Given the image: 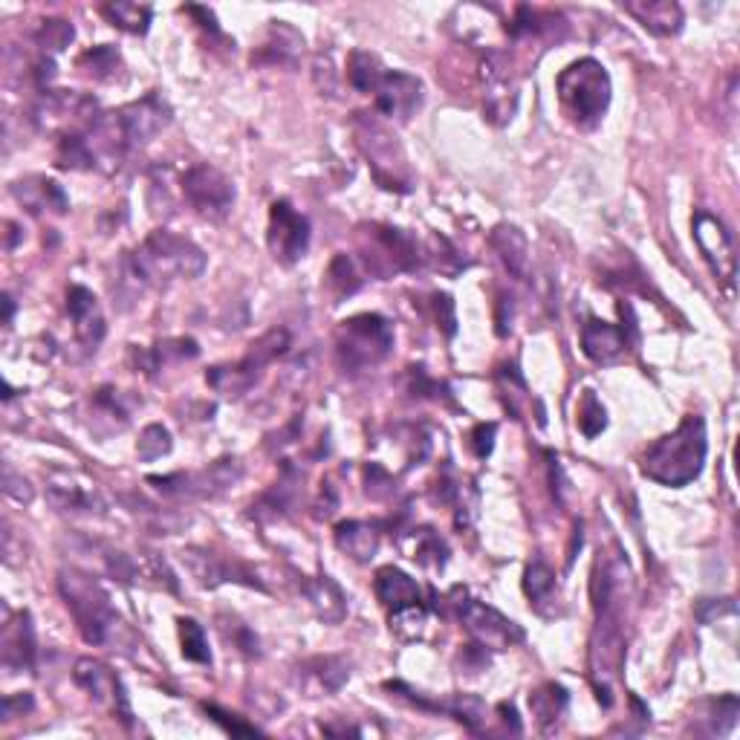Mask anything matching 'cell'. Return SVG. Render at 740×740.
<instances>
[{
    "mask_svg": "<svg viewBox=\"0 0 740 740\" xmlns=\"http://www.w3.org/2000/svg\"><path fill=\"white\" fill-rule=\"evenodd\" d=\"M58 590H62L64 604H67V611L76 619L78 634L85 636V642H90V645H107V648L133 656L128 651V645L137 648V634L130 631L122 613L110 604V596L105 593L99 581L87 576V572L62 570L58 572Z\"/></svg>",
    "mask_w": 740,
    "mask_h": 740,
    "instance_id": "obj_1",
    "label": "cell"
},
{
    "mask_svg": "<svg viewBox=\"0 0 740 740\" xmlns=\"http://www.w3.org/2000/svg\"><path fill=\"white\" fill-rule=\"evenodd\" d=\"M706 422L691 414L674 428L672 435L659 437L642 454V474L659 486H688L697 481L706 463Z\"/></svg>",
    "mask_w": 740,
    "mask_h": 740,
    "instance_id": "obj_2",
    "label": "cell"
},
{
    "mask_svg": "<svg viewBox=\"0 0 740 740\" xmlns=\"http://www.w3.org/2000/svg\"><path fill=\"white\" fill-rule=\"evenodd\" d=\"M130 267L142 283L194 281L206 269V253L189 237L157 229L130 255Z\"/></svg>",
    "mask_w": 740,
    "mask_h": 740,
    "instance_id": "obj_3",
    "label": "cell"
},
{
    "mask_svg": "<svg viewBox=\"0 0 740 740\" xmlns=\"http://www.w3.org/2000/svg\"><path fill=\"white\" fill-rule=\"evenodd\" d=\"M558 99L570 122L590 130L602 122L611 105V76L596 58H579L558 76Z\"/></svg>",
    "mask_w": 740,
    "mask_h": 740,
    "instance_id": "obj_4",
    "label": "cell"
},
{
    "mask_svg": "<svg viewBox=\"0 0 740 740\" xmlns=\"http://www.w3.org/2000/svg\"><path fill=\"white\" fill-rule=\"evenodd\" d=\"M353 128H356V142L367 157V165L374 171L376 183L382 189L408 194L411 191V169H408V160H405V151L397 137L376 116L367 114H356Z\"/></svg>",
    "mask_w": 740,
    "mask_h": 740,
    "instance_id": "obj_5",
    "label": "cell"
},
{
    "mask_svg": "<svg viewBox=\"0 0 740 740\" xmlns=\"http://www.w3.org/2000/svg\"><path fill=\"white\" fill-rule=\"evenodd\" d=\"M394 351V324L379 313H362L342 321L336 353L347 371H367Z\"/></svg>",
    "mask_w": 740,
    "mask_h": 740,
    "instance_id": "obj_6",
    "label": "cell"
},
{
    "mask_svg": "<svg viewBox=\"0 0 740 740\" xmlns=\"http://www.w3.org/2000/svg\"><path fill=\"white\" fill-rule=\"evenodd\" d=\"M290 351V333L283 328H272L267 330L258 342L249 344V351L240 362L235 365H223V367H212L206 374V382L212 385L217 394L223 397H244L246 390L253 388L255 382L260 379L264 374V367H269L276 360H281L283 353Z\"/></svg>",
    "mask_w": 740,
    "mask_h": 740,
    "instance_id": "obj_7",
    "label": "cell"
},
{
    "mask_svg": "<svg viewBox=\"0 0 740 740\" xmlns=\"http://www.w3.org/2000/svg\"><path fill=\"white\" fill-rule=\"evenodd\" d=\"M99 101L85 93H69V90H46L44 99L35 107V125L44 133L53 137H76V133H87L99 119Z\"/></svg>",
    "mask_w": 740,
    "mask_h": 740,
    "instance_id": "obj_8",
    "label": "cell"
},
{
    "mask_svg": "<svg viewBox=\"0 0 740 740\" xmlns=\"http://www.w3.org/2000/svg\"><path fill=\"white\" fill-rule=\"evenodd\" d=\"M365 235L371 240L365 249V264L374 276L388 278L397 272H417L426 260V253L408 232L394 226H367Z\"/></svg>",
    "mask_w": 740,
    "mask_h": 740,
    "instance_id": "obj_9",
    "label": "cell"
},
{
    "mask_svg": "<svg viewBox=\"0 0 740 740\" xmlns=\"http://www.w3.org/2000/svg\"><path fill=\"white\" fill-rule=\"evenodd\" d=\"M244 478V465L240 460L235 458H223L214 460L212 465L206 469H200V472H176V474H165V478H148L160 495L165 497H214L223 495V492H229L235 483H240Z\"/></svg>",
    "mask_w": 740,
    "mask_h": 740,
    "instance_id": "obj_10",
    "label": "cell"
},
{
    "mask_svg": "<svg viewBox=\"0 0 740 740\" xmlns=\"http://www.w3.org/2000/svg\"><path fill=\"white\" fill-rule=\"evenodd\" d=\"M180 189H183L185 203L208 221H223L235 206V183L208 162H197V165L185 169Z\"/></svg>",
    "mask_w": 740,
    "mask_h": 740,
    "instance_id": "obj_11",
    "label": "cell"
},
{
    "mask_svg": "<svg viewBox=\"0 0 740 740\" xmlns=\"http://www.w3.org/2000/svg\"><path fill=\"white\" fill-rule=\"evenodd\" d=\"M454 608H458V616L463 622L465 634L472 636L478 645H483V648L506 651L515 648L518 642H524V628L518 622H512L501 611H495L492 604H483L463 593L454 602Z\"/></svg>",
    "mask_w": 740,
    "mask_h": 740,
    "instance_id": "obj_12",
    "label": "cell"
},
{
    "mask_svg": "<svg viewBox=\"0 0 740 740\" xmlns=\"http://www.w3.org/2000/svg\"><path fill=\"white\" fill-rule=\"evenodd\" d=\"M73 679H76V686L85 688L90 700L99 709H105L110 718L122 720L125 726L133 723L128 691H125L122 679L110 665H105L101 659H93V656H82L76 668H73Z\"/></svg>",
    "mask_w": 740,
    "mask_h": 740,
    "instance_id": "obj_13",
    "label": "cell"
},
{
    "mask_svg": "<svg viewBox=\"0 0 740 740\" xmlns=\"http://www.w3.org/2000/svg\"><path fill=\"white\" fill-rule=\"evenodd\" d=\"M267 244L272 258L278 264H283V267L298 264L307 255V249H310V223L287 200H276L272 208H269Z\"/></svg>",
    "mask_w": 740,
    "mask_h": 740,
    "instance_id": "obj_14",
    "label": "cell"
},
{
    "mask_svg": "<svg viewBox=\"0 0 740 740\" xmlns=\"http://www.w3.org/2000/svg\"><path fill=\"white\" fill-rule=\"evenodd\" d=\"M695 240L700 246L703 258L715 272L726 292L734 290V246L732 235L726 232L723 221L709 212L695 214Z\"/></svg>",
    "mask_w": 740,
    "mask_h": 740,
    "instance_id": "obj_15",
    "label": "cell"
},
{
    "mask_svg": "<svg viewBox=\"0 0 740 740\" xmlns=\"http://www.w3.org/2000/svg\"><path fill=\"white\" fill-rule=\"evenodd\" d=\"M119 128H122L125 146L142 148L153 137H160L162 130L171 125V107L162 101L160 93H148L139 101H130L122 110H116Z\"/></svg>",
    "mask_w": 740,
    "mask_h": 740,
    "instance_id": "obj_16",
    "label": "cell"
},
{
    "mask_svg": "<svg viewBox=\"0 0 740 740\" xmlns=\"http://www.w3.org/2000/svg\"><path fill=\"white\" fill-rule=\"evenodd\" d=\"M376 110L385 119L408 122L422 105V82L417 76H408L403 69H385L379 82L374 85Z\"/></svg>",
    "mask_w": 740,
    "mask_h": 740,
    "instance_id": "obj_17",
    "label": "cell"
},
{
    "mask_svg": "<svg viewBox=\"0 0 740 740\" xmlns=\"http://www.w3.org/2000/svg\"><path fill=\"white\" fill-rule=\"evenodd\" d=\"M183 561L200 588H217V585H226V581H240V585H249V588H264L244 565H232V561L214 556V553L203 550V547H189V550H183Z\"/></svg>",
    "mask_w": 740,
    "mask_h": 740,
    "instance_id": "obj_18",
    "label": "cell"
},
{
    "mask_svg": "<svg viewBox=\"0 0 740 740\" xmlns=\"http://www.w3.org/2000/svg\"><path fill=\"white\" fill-rule=\"evenodd\" d=\"M67 313L69 321H73V330H76L78 342L85 344L87 351H96L107 333L99 298L93 296L87 287H82V283H73L67 290Z\"/></svg>",
    "mask_w": 740,
    "mask_h": 740,
    "instance_id": "obj_19",
    "label": "cell"
},
{
    "mask_svg": "<svg viewBox=\"0 0 740 740\" xmlns=\"http://www.w3.org/2000/svg\"><path fill=\"white\" fill-rule=\"evenodd\" d=\"M46 501L69 515H105L101 497L87 483H78L73 474H55L53 481L46 483Z\"/></svg>",
    "mask_w": 740,
    "mask_h": 740,
    "instance_id": "obj_20",
    "label": "cell"
},
{
    "mask_svg": "<svg viewBox=\"0 0 740 740\" xmlns=\"http://www.w3.org/2000/svg\"><path fill=\"white\" fill-rule=\"evenodd\" d=\"M628 347V333L625 328H616V324H608L602 319H588V324L581 328V351L585 356L599 365H608V362H616Z\"/></svg>",
    "mask_w": 740,
    "mask_h": 740,
    "instance_id": "obj_21",
    "label": "cell"
},
{
    "mask_svg": "<svg viewBox=\"0 0 740 740\" xmlns=\"http://www.w3.org/2000/svg\"><path fill=\"white\" fill-rule=\"evenodd\" d=\"M12 194L18 197L23 208L30 214H67L69 200L64 194V189L55 180H46V176H26V180H18L12 185Z\"/></svg>",
    "mask_w": 740,
    "mask_h": 740,
    "instance_id": "obj_22",
    "label": "cell"
},
{
    "mask_svg": "<svg viewBox=\"0 0 740 740\" xmlns=\"http://www.w3.org/2000/svg\"><path fill=\"white\" fill-rule=\"evenodd\" d=\"M625 12L659 39H672L683 30V9L674 0H631L625 3Z\"/></svg>",
    "mask_w": 740,
    "mask_h": 740,
    "instance_id": "obj_23",
    "label": "cell"
},
{
    "mask_svg": "<svg viewBox=\"0 0 740 740\" xmlns=\"http://www.w3.org/2000/svg\"><path fill=\"white\" fill-rule=\"evenodd\" d=\"M301 593L310 602L315 616L324 622V625H339L347 616V599H344L342 588L330 576H319V579H307L301 581Z\"/></svg>",
    "mask_w": 740,
    "mask_h": 740,
    "instance_id": "obj_24",
    "label": "cell"
},
{
    "mask_svg": "<svg viewBox=\"0 0 740 740\" xmlns=\"http://www.w3.org/2000/svg\"><path fill=\"white\" fill-rule=\"evenodd\" d=\"M374 590L376 599H379L388 611H397V608H408V604L422 602L420 585H417L408 572H403L394 565L379 567V570H376Z\"/></svg>",
    "mask_w": 740,
    "mask_h": 740,
    "instance_id": "obj_25",
    "label": "cell"
},
{
    "mask_svg": "<svg viewBox=\"0 0 740 740\" xmlns=\"http://www.w3.org/2000/svg\"><path fill=\"white\" fill-rule=\"evenodd\" d=\"M333 538H336V547L344 556H351L353 561L365 565L379 553L382 533L376 524H367V521H342Z\"/></svg>",
    "mask_w": 740,
    "mask_h": 740,
    "instance_id": "obj_26",
    "label": "cell"
},
{
    "mask_svg": "<svg viewBox=\"0 0 740 740\" xmlns=\"http://www.w3.org/2000/svg\"><path fill=\"white\" fill-rule=\"evenodd\" d=\"M35 628H32V616L26 611L18 616V625H12L3 636V665L7 668H18V672H35Z\"/></svg>",
    "mask_w": 740,
    "mask_h": 740,
    "instance_id": "obj_27",
    "label": "cell"
},
{
    "mask_svg": "<svg viewBox=\"0 0 740 740\" xmlns=\"http://www.w3.org/2000/svg\"><path fill=\"white\" fill-rule=\"evenodd\" d=\"M301 53H304V39L292 30L290 23L272 21V26L267 32V41L260 44L258 55H253V62L287 64V67H292Z\"/></svg>",
    "mask_w": 740,
    "mask_h": 740,
    "instance_id": "obj_28",
    "label": "cell"
},
{
    "mask_svg": "<svg viewBox=\"0 0 740 740\" xmlns=\"http://www.w3.org/2000/svg\"><path fill=\"white\" fill-rule=\"evenodd\" d=\"M197 353L200 347L194 339H165V342L153 344L151 351H139V347H133L130 356L137 360V367L142 374L153 376L157 371H162V367L174 365V362L197 360Z\"/></svg>",
    "mask_w": 740,
    "mask_h": 740,
    "instance_id": "obj_29",
    "label": "cell"
},
{
    "mask_svg": "<svg viewBox=\"0 0 740 740\" xmlns=\"http://www.w3.org/2000/svg\"><path fill=\"white\" fill-rule=\"evenodd\" d=\"M524 593H527L529 604L535 608V613L541 616H558L561 608H558V585H556V572L544 561H533L524 572Z\"/></svg>",
    "mask_w": 740,
    "mask_h": 740,
    "instance_id": "obj_30",
    "label": "cell"
},
{
    "mask_svg": "<svg viewBox=\"0 0 740 740\" xmlns=\"http://www.w3.org/2000/svg\"><path fill=\"white\" fill-rule=\"evenodd\" d=\"M489 240H492L495 253L501 255L504 267L510 269L512 276L515 278L527 276L529 249H527V237H524V232H521L518 226H506V223H501V226H495V232H492Z\"/></svg>",
    "mask_w": 740,
    "mask_h": 740,
    "instance_id": "obj_31",
    "label": "cell"
},
{
    "mask_svg": "<svg viewBox=\"0 0 740 740\" xmlns=\"http://www.w3.org/2000/svg\"><path fill=\"white\" fill-rule=\"evenodd\" d=\"M130 558H133V576H130V581H139V585H148V588L157 590H169V593H180L174 570H171L165 558H160L157 553H139V556Z\"/></svg>",
    "mask_w": 740,
    "mask_h": 740,
    "instance_id": "obj_32",
    "label": "cell"
},
{
    "mask_svg": "<svg viewBox=\"0 0 740 740\" xmlns=\"http://www.w3.org/2000/svg\"><path fill=\"white\" fill-rule=\"evenodd\" d=\"M567 703H570V695L558 683H544L541 688H535L533 695H529V709H533L541 729H550V726H556L558 720L565 718Z\"/></svg>",
    "mask_w": 740,
    "mask_h": 740,
    "instance_id": "obj_33",
    "label": "cell"
},
{
    "mask_svg": "<svg viewBox=\"0 0 740 740\" xmlns=\"http://www.w3.org/2000/svg\"><path fill=\"white\" fill-rule=\"evenodd\" d=\"M328 290L333 292L336 304H339V301H344V298H351L353 292L362 290V272H360V267H356V260H353L351 255L339 253L336 258L330 260Z\"/></svg>",
    "mask_w": 740,
    "mask_h": 740,
    "instance_id": "obj_34",
    "label": "cell"
},
{
    "mask_svg": "<svg viewBox=\"0 0 740 740\" xmlns=\"http://www.w3.org/2000/svg\"><path fill=\"white\" fill-rule=\"evenodd\" d=\"M78 69L85 76L96 78V82H114L119 76V69H122V55L116 53L110 44L93 46V50L78 55Z\"/></svg>",
    "mask_w": 740,
    "mask_h": 740,
    "instance_id": "obj_35",
    "label": "cell"
},
{
    "mask_svg": "<svg viewBox=\"0 0 740 740\" xmlns=\"http://www.w3.org/2000/svg\"><path fill=\"white\" fill-rule=\"evenodd\" d=\"M101 15L122 32H130V35H146L148 26H151V7L125 3V0L122 3H107V7H101Z\"/></svg>",
    "mask_w": 740,
    "mask_h": 740,
    "instance_id": "obj_36",
    "label": "cell"
},
{
    "mask_svg": "<svg viewBox=\"0 0 740 740\" xmlns=\"http://www.w3.org/2000/svg\"><path fill=\"white\" fill-rule=\"evenodd\" d=\"M411 558L417 565L428 567V570H443L446 558H449V547H446L443 538H440L431 527L417 529V533H414Z\"/></svg>",
    "mask_w": 740,
    "mask_h": 740,
    "instance_id": "obj_37",
    "label": "cell"
},
{
    "mask_svg": "<svg viewBox=\"0 0 740 740\" xmlns=\"http://www.w3.org/2000/svg\"><path fill=\"white\" fill-rule=\"evenodd\" d=\"M385 69L388 67H385L374 53L356 50V53L351 55V62H347V82H351L353 90L371 93Z\"/></svg>",
    "mask_w": 740,
    "mask_h": 740,
    "instance_id": "obj_38",
    "label": "cell"
},
{
    "mask_svg": "<svg viewBox=\"0 0 740 740\" xmlns=\"http://www.w3.org/2000/svg\"><path fill=\"white\" fill-rule=\"evenodd\" d=\"M428 628V608L426 602L408 604V608H397L390 611V631L403 640H420Z\"/></svg>",
    "mask_w": 740,
    "mask_h": 740,
    "instance_id": "obj_39",
    "label": "cell"
},
{
    "mask_svg": "<svg viewBox=\"0 0 740 740\" xmlns=\"http://www.w3.org/2000/svg\"><path fill=\"white\" fill-rule=\"evenodd\" d=\"M180 645H183L185 659L200 665H212V651H208L206 631H203L194 619H180Z\"/></svg>",
    "mask_w": 740,
    "mask_h": 740,
    "instance_id": "obj_40",
    "label": "cell"
},
{
    "mask_svg": "<svg viewBox=\"0 0 740 740\" xmlns=\"http://www.w3.org/2000/svg\"><path fill=\"white\" fill-rule=\"evenodd\" d=\"M76 39V30H73V23L64 21V18H50V21L41 23V30L35 32V44L44 50V53H62L73 44Z\"/></svg>",
    "mask_w": 740,
    "mask_h": 740,
    "instance_id": "obj_41",
    "label": "cell"
},
{
    "mask_svg": "<svg viewBox=\"0 0 740 740\" xmlns=\"http://www.w3.org/2000/svg\"><path fill=\"white\" fill-rule=\"evenodd\" d=\"M576 422H579L581 435L588 437V440L599 437L608 428V411H604V405L599 403L593 390H585V397H581L579 405V420Z\"/></svg>",
    "mask_w": 740,
    "mask_h": 740,
    "instance_id": "obj_42",
    "label": "cell"
},
{
    "mask_svg": "<svg viewBox=\"0 0 740 740\" xmlns=\"http://www.w3.org/2000/svg\"><path fill=\"white\" fill-rule=\"evenodd\" d=\"M171 446H174V443H171L169 428L157 426V422H153V426H148L146 431L139 435L137 454H139V460H146V463H153V460L165 458V454H169V451H171Z\"/></svg>",
    "mask_w": 740,
    "mask_h": 740,
    "instance_id": "obj_43",
    "label": "cell"
},
{
    "mask_svg": "<svg viewBox=\"0 0 740 740\" xmlns=\"http://www.w3.org/2000/svg\"><path fill=\"white\" fill-rule=\"evenodd\" d=\"M310 668H313V677L319 679L324 691H339L347 683V677H351L347 665L339 656H319V659L310 663Z\"/></svg>",
    "mask_w": 740,
    "mask_h": 740,
    "instance_id": "obj_44",
    "label": "cell"
},
{
    "mask_svg": "<svg viewBox=\"0 0 740 740\" xmlns=\"http://www.w3.org/2000/svg\"><path fill=\"white\" fill-rule=\"evenodd\" d=\"M221 631H223V636H226V640L235 642V648L240 651V654H246V656H258L260 654L258 636H255L253 631L244 625V622L221 616Z\"/></svg>",
    "mask_w": 740,
    "mask_h": 740,
    "instance_id": "obj_45",
    "label": "cell"
},
{
    "mask_svg": "<svg viewBox=\"0 0 740 740\" xmlns=\"http://www.w3.org/2000/svg\"><path fill=\"white\" fill-rule=\"evenodd\" d=\"M365 483H367V495L371 497H388L390 492H394V478H390L379 463H367Z\"/></svg>",
    "mask_w": 740,
    "mask_h": 740,
    "instance_id": "obj_46",
    "label": "cell"
},
{
    "mask_svg": "<svg viewBox=\"0 0 740 740\" xmlns=\"http://www.w3.org/2000/svg\"><path fill=\"white\" fill-rule=\"evenodd\" d=\"M734 613V599H703L697 604V619L703 625H711L715 619L720 616H732Z\"/></svg>",
    "mask_w": 740,
    "mask_h": 740,
    "instance_id": "obj_47",
    "label": "cell"
},
{
    "mask_svg": "<svg viewBox=\"0 0 740 740\" xmlns=\"http://www.w3.org/2000/svg\"><path fill=\"white\" fill-rule=\"evenodd\" d=\"M203 709H206L208 718H212L214 723H221L226 732H232V734H258V729H255V726L244 723V720H237L235 715H229V711L217 709V706H208V703L203 706Z\"/></svg>",
    "mask_w": 740,
    "mask_h": 740,
    "instance_id": "obj_48",
    "label": "cell"
},
{
    "mask_svg": "<svg viewBox=\"0 0 740 740\" xmlns=\"http://www.w3.org/2000/svg\"><path fill=\"white\" fill-rule=\"evenodd\" d=\"M495 435H497L495 422H481V426L474 428L472 431L474 458L486 460L489 454H492V449H495Z\"/></svg>",
    "mask_w": 740,
    "mask_h": 740,
    "instance_id": "obj_49",
    "label": "cell"
},
{
    "mask_svg": "<svg viewBox=\"0 0 740 740\" xmlns=\"http://www.w3.org/2000/svg\"><path fill=\"white\" fill-rule=\"evenodd\" d=\"M3 489H7V495L12 497V501H18V504H32V495H35V492H32V486H30V481L18 478L12 465H7V486H3Z\"/></svg>",
    "mask_w": 740,
    "mask_h": 740,
    "instance_id": "obj_50",
    "label": "cell"
},
{
    "mask_svg": "<svg viewBox=\"0 0 740 740\" xmlns=\"http://www.w3.org/2000/svg\"><path fill=\"white\" fill-rule=\"evenodd\" d=\"M435 310L437 321L443 324L446 336H454L458 333V319H454V301L449 296H435Z\"/></svg>",
    "mask_w": 740,
    "mask_h": 740,
    "instance_id": "obj_51",
    "label": "cell"
},
{
    "mask_svg": "<svg viewBox=\"0 0 740 740\" xmlns=\"http://www.w3.org/2000/svg\"><path fill=\"white\" fill-rule=\"evenodd\" d=\"M23 711H32V697L30 695H9L7 700H3V720L21 718Z\"/></svg>",
    "mask_w": 740,
    "mask_h": 740,
    "instance_id": "obj_52",
    "label": "cell"
},
{
    "mask_svg": "<svg viewBox=\"0 0 740 740\" xmlns=\"http://www.w3.org/2000/svg\"><path fill=\"white\" fill-rule=\"evenodd\" d=\"M497 715H501V720H504L506 726H512V732L521 734L518 711H515V706H512V703H497Z\"/></svg>",
    "mask_w": 740,
    "mask_h": 740,
    "instance_id": "obj_53",
    "label": "cell"
},
{
    "mask_svg": "<svg viewBox=\"0 0 740 740\" xmlns=\"http://www.w3.org/2000/svg\"><path fill=\"white\" fill-rule=\"evenodd\" d=\"M3 307H7V319H3V324H12V315H15V301H12V296H3Z\"/></svg>",
    "mask_w": 740,
    "mask_h": 740,
    "instance_id": "obj_54",
    "label": "cell"
}]
</instances>
